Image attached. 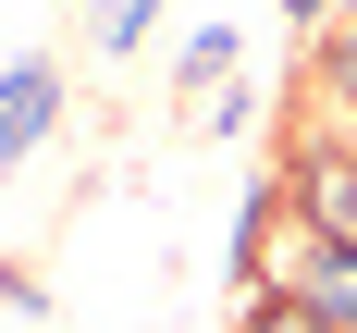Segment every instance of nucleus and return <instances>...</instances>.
Wrapping results in <instances>:
<instances>
[{"instance_id": "obj_1", "label": "nucleus", "mask_w": 357, "mask_h": 333, "mask_svg": "<svg viewBox=\"0 0 357 333\" xmlns=\"http://www.w3.org/2000/svg\"><path fill=\"white\" fill-rule=\"evenodd\" d=\"M50 111H62V74H50V62H13V74H0V161H25V148L50 136Z\"/></svg>"}, {"instance_id": "obj_2", "label": "nucleus", "mask_w": 357, "mask_h": 333, "mask_svg": "<svg viewBox=\"0 0 357 333\" xmlns=\"http://www.w3.org/2000/svg\"><path fill=\"white\" fill-rule=\"evenodd\" d=\"M247 333H333V321H321V309H296V296H271V309H259Z\"/></svg>"}, {"instance_id": "obj_3", "label": "nucleus", "mask_w": 357, "mask_h": 333, "mask_svg": "<svg viewBox=\"0 0 357 333\" xmlns=\"http://www.w3.org/2000/svg\"><path fill=\"white\" fill-rule=\"evenodd\" d=\"M296 13H321V0H296Z\"/></svg>"}]
</instances>
